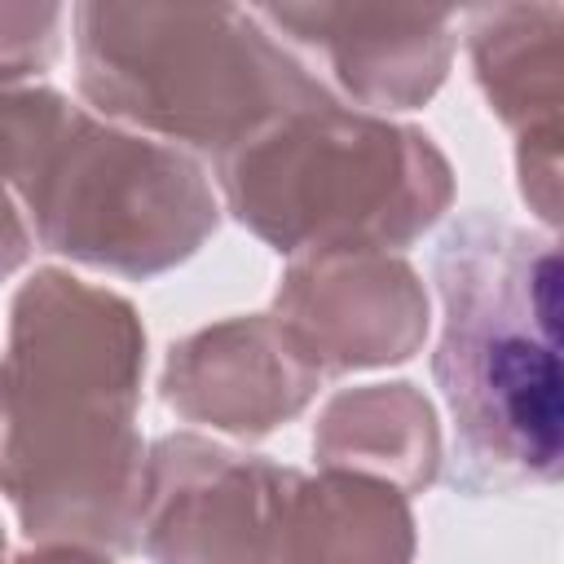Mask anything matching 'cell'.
I'll use <instances>...</instances> for the list:
<instances>
[{
	"label": "cell",
	"mask_w": 564,
	"mask_h": 564,
	"mask_svg": "<svg viewBox=\"0 0 564 564\" xmlns=\"http://www.w3.org/2000/svg\"><path fill=\"white\" fill-rule=\"evenodd\" d=\"M18 203L44 251L123 278H154L189 260L220 220L189 154L75 106L22 176Z\"/></svg>",
	"instance_id": "5b68a950"
},
{
	"label": "cell",
	"mask_w": 564,
	"mask_h": 564,
	"mask_svg": "<svg viewBox=\"0 0 564 564\" xmlns=\"http://www.w3.org/2000/svg\"><path fill=\"white\" fill-rule=\"evenodd\" d=\"M62 18V4H0V88L40 75L53 62Z\"/></svg>",
	"instance_id": "5bb4252c"
},
{
	"label": "cell",
	"mask_w": 564,
	"mask_h": 564,
	"mask_svg": "<svg viewBox=\"0 0 564 564\" xmlns=\"http://www.w3.org/2000/svg\"><path fill=\"white\" fill-rule=\"evenodd\" d=\"M560 9L555 4H494L471 13V62L476 79L502 123L520 132V189L555 229L560 198V57H555Z\"/></svg>",
	"instance_id": "30bf717a"
},
{
	"label": "cell",
	"mask_w": 564,
	"mask_h": 564,
	"mask_svg": "<svg viewBox=\"0 0 564 564\" xmlns=\"http://www.w3.org/2000/svg\"><path fill=\"white\" fill-rule=\"evenodd\" d=\"M273 322L326 379L405 361L427 335V295L410 264L388 256L295 260L278 286Z\"/></svg>",
	"instance_id": "52a82bcc"
},
{
	"label": "cell",
	"mask_w": 564,
	"mask_h": 564,
	"mask_svg": "<svg viewBox=\"0 0 564 564\" xmlns=\"http://www.w3.org/2000/svg\"><path fill=\"white\" fill-rule=\"evenodd\" d=\"M13 564H115V560L101 555V551H93V546H75V542H40L35 551L18 555Z\"/></svg>",
	"instance_id": "9a60e30c"
},
{
	"label": "cell",
	"mask_w": 564,
	"mask_h": 564,
	"mask_svg": "<svg viewBox=\"0 0 564 564\" xmlns=\"http://www.w3.org/2000/svg\"><path fill=\"white\" fill-rule=\"evenodd\" d=\"M300 471L198 436H163L145 458L141 533L154 564H282Z\"/></svg>",
	"instance_id": "8992f818"
},
{
	"label": "cell",
	"mask_w": 564,
	"mask_h": 564,
	"mask_svg": "<svg viewBox=\"0 0 564 564\" xmlns=\"http://www.w3.org/2000/svg\"><path fill=\"white\" fill-rule=\"evenodd\" d=\"M238 225L278 256H383L410 247L454 198L445 154L427 132L308 101L216 159Z\"/></svg>",
	"instance_id": "3957f363"
},
{
	"label": "cell",
	"mask_w": 564,
	"mask_h": 564,
	"mask_svg": "<svg viewBox=\"0 0 564 564\" xmlns=\"http://www.w3.org/2000/svg\"><path fill=\"white\" fill-rule=\"evenodd\" d=\"M410 555L414 520L397 485L348 467L295 480L282 564H410Z\"/></svg>",
	"instance_id": "8fae6325"
},
{
	"label": "cell",
	"mask_w": 564,
	"mask_h": 564,
	"mask_svg": "<svg viewBox=\"0 0 564 564\" xmlns=\"http://www.w3.org/2000/svg\"><path fill=\"white\" fill-rule=\"evenodd\" d=\"M441 339L432 379L454 419L449 485L516 494L555 485L564 458L555 234L463 212L436 242Z\"/></svg>",
	"instance_id": "7a4b0ae2"
},
{
	"label": "cell",
	"mask_w": 564,
	"mask_h": 564,
	"mask_svg": "<svg viewBox=\"0 0 564 564\" xmlns=\"http://www.w3.org/2000/svg\"><path fill=\"white\" fill-rule=\"evenodd\" d=\"M0 560H4V538H0Z\"/></svg>",
	"instance_id": "2e32d148"
},
{
	"label": "cell",
	"mask_w": 564,
	"mask_h": 564,
	"mask_svg": "<svg viewBox=\"0 0 564 564\" xmlns=\"http://www.w3.org/2000/svg\"><path fill=\"white\" fill-rule=\"evenodd\" d=\"M317 383V370L273 317H234L172 344L163 401L194 423L264 436L295 419Z\"/></svg>",
	"instance_id": "9c48e42d"
},
{
	"label": "cell",
	"mask_w": 564,
	"mask_h": 564,
	"mask_svg": "<svg viewBox=\"0 0 564 564\" xmlns=\"http://www.w3.org/2000/svg\"><path fill=\"white\" fill-rule=\"evenodd\" d=\"M251 13L313 48L330 79L370 110L423 106L454 57V9L260 4Z\"/></svg>",
	"instance_id": "ba28073f"
},
{
	"label": "cell",
	"mask_w": 564,
	"mask_h": 564,
	"mask_svg": "<svg viewBox=\"0 0 564 564\" xmlns=\"http://www.w3.org/2000/svg\"><path fill=\"white\" fill-rule=\"evenodd\" d=\"M66 115L70 101L53 88H0V278L13 273L31 251L13 194Z\"/></svg>",
	"instance_id": "4fadbf2b"
},
{
	"label": "cell",
	"mask_w": 564,
	"mask_h": 564,
	"mask_svg": "<svg viewBox=\"0 0 564 564\" xmlns=\"http://www.w3.org/2000/svg\"><path fill=\"white\" fill-rule=\"evenodd\" d=\"M313 449L326 467H348L397 485L401 494L436 476V419L410 383H375L339 392L317 432Z\"/></svg>",
	"instance_id": "7c38bea8"
},
{
	"label": "cell",
	"mask_w": 564,
	"mask_h": 564,
	"mask_svg": "<svg viewBox=\"0 0 564 564\" xmlns=\"http://www.w3.org/2000/svg\"><path fill=\"white\" fill-rule=\"evenodd\" d=\"M141 375L145 330L123 295L62 269L18 286L0 357V494L31 542L137 546Z\"/></svg>",
	"instance_id": "6da1fadb"
},
{
	"label": "cell",
	"mask_w": 564,
	"mask_h": 564,
	"mask_svg": "<svg viewBox=\"0 0 564 564\" xmlns=\"http://www.w3.org/2000/svg\"><path fill=\"white\" fill-rule=\"evenodd\" d=\"M79 93L106 119L212 150L330 97L251 9L234 4H75Z\"/></svg>",
	"instance_id": "277c9868"
}]
</instances>
